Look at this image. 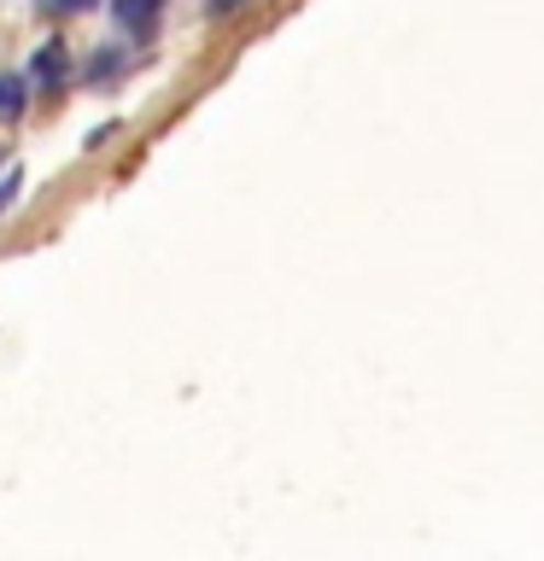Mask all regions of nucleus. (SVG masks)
<instances>
[{
  "mask_svg": "<svg viewBox=\"0 0 544 561\" xmlns=\"http://www.w3.org/2000/svg\"><path fill=\"white\" fill-rule=\"evenodd\" d=\"M65 70H70V59H65V42L35 47V65H30V82H35V88H59V82H65Z\"/></svg>",
  "mask_w": 544,
  "mask_h": 561,
  "instance_id": "f257e3e1",
  "label": "nucleus"
},
{
  "mask_svg": "<svg viewBox=\"0 0 544 561\" xmlns=\"http://www.w3.org/2000/svg\"><path fill=\"white\" fill-rule=\"evenodd\" d=\"M24 94H30L24 77H0V123L24 117Z\"/></svg>",
  "mask_w": 544,
  "mask_h": 561,
  "instance_id": "f03ea898",
  "label": "nucleus"
},
{
  "mask_svg": "<svg viewBox=\"0 0 544 561\" xmlns=\"http://www.w3.org/2000/svg\"><path fill=\"white\" fill-rule=\"evenodd\" d=\"M112 7H117V18L129 30H147L152 18H158V0H112Z\"/></svg>",
  "mask_w": 544,
  "mask_h": 561,
  "instance_id": "7ed1b4c3",
  "label": "nucleus"
},
{
  "mask_svg": "<svg viewBox=\"0 0 544 561\" xmlns=\"http://www.w3.org/2000/svg\"><path fill=\"white\" fill-rule=\"evenodd\" d=\"M35 7H42L47 18H70V12H88L94 0H35Z\"/></svg>",
  "mask_w": 544,
  "mask_h": 561,
  "instance_id": "20e7f679",
  "label": "nucleus"
},
{
  "mask_svg": "<svg viewBox=\"0 0 544 561\" xmlns=\"http://www.w3.org/2000/svg\"><path fill=\"white\" fill-rule=\"evenodd\" d=\"M18 182H24V175H18V164L0 170V210H7V199H18Z\"/></svg>",
  "mask_w": 544,
  "mask_h": 561,
  "instance_id": "39448f33",
  "label": "nucleus"
},
{
  "mask_svg": "<svg viewBox=\"0 0 544 561\" xmlns=\"http://www.w3.org/2000/svg\"><path fill=\"white\" fill-rule=\"evenodd\" d=\"M240 7V0H217V12H235Z\"/></svg>",
  "mask_w": 544,
  "mask_h": 561,
  "instance_id": "423d86ee",
  "label": "nucleus"
}]
</instances>
